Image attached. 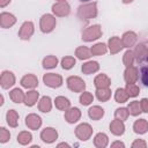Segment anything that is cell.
<instances>
[{
    "instance_id": "6da1fadb",
    "label": "cell",
    "mask_w": 148,
    "mask_h": 148,
    "mask_svg": "<svg viewBox=\"0 0 148 148\" xmlns=\"http://www.w3.org/2000/svg\"><path fill=\"white\" fill-rule=\"evenodd\" d=\"M97 16V3L96 2H88L81 5L77 8V17L81 21H90Z\"/></svg>"
},
{
    "instance_id": "7a4b0ae2",
    "label": "cell",
    "mask_w": 148,
    "mask_h": 148,
    "mask_svg": "<svg viewBox=\"0 0 148 148\" xmlns=\"http://www.w3.org/2000/svg\"><path fill=\"white\" fill-rule=\"evenodd\" d=\"M102 36V28L99 24H94L87 27L82 32V40L84 42H92L98 39Z\"/></svg>"
},
{
    "instance_id": "3957f363",
    "label": "cell",
    "mask_w": 148,
    "mask_h": 148,
    "mask_svg": "<svg viewBox=\"0 0 148 148\" xmlns=\"http://www.w3.org/2000/svg\"><path fill=\"white\" fill-rule=\"evenodd\" d=\"M56 24H57L56 17L51 14H44L39 20V28H40V31L44 34L51 32L56 28Z\"/></svg>"
},
{
    "instance_id": "277c9868",
    "label": "cell",
    "mask_w": 148,
    "mask_h": 148,
    "mask_svg": "<svg viewBox=\"0 0 148 148\" xmlns=\"http://www.w3.org/2000/svg\"><path fill=\"white\" fill-rule=\"evenodd\" d=\"M91 134H92V128H91V126H90L89 124H87V123H82V124L77 125L76 128H75V135H76V138H77L79 140H81V141H87V140H89L90 136H91Z\"/></svg>"
},
{
    "instance_id": "5b68a950",
    "label": "cell",
    "mask_w": 148,
    "mask_h": 148,
    "mask_svg": "<svg viewBox=\"0 0 148 148\" xmlns=\"http://www.w3.org/2000/svg\"><path fill=\"white\" fill-rule=\"evenodd\" d=\"M66 82H67L68 89L74 91V92H82L86 89L84 81L81 77H79V76H69Z\"/></svg>"
},
{
    "instance_id": "8992f818",
    "label": "cell",
    "mask_w": 148,
    "mask_h": 148,
    "mask_svg": "<svg viewBox=\"0 0 148 148\" xmlns=\"http://www.w3.org/2000/svg\"><path fill=\"white\" fill-rule=\"evenodd\" d=\"M43 82L50 88H59L62 84V76L56 73H46L43 76Z\"/></svg>"
},
{
    "instance_id": "52a82bcc",
    "label": "cell",
    "mask_w": 148,
    "mask_h": 148,
    "mask_svg": "<svg viewBox=\"0 0 148 148\" xmlns=\"http://www.w3.org/2000/svg\"><path fill=\"white\" fill-rule=\"evenodd\" d=\"M52 12L56 16H59V17L68 16L71 13V6L66 1H57L52 6Z\"/></svg>"
},
{
    "instance_id": "ba28073f",
    "label": "cell",
    "mask_w": 148,
    "mask_h": 148,
    "mask_svg": "<svg viewBox=\"0 0 148 148\" xmlns=\"http://www.w3.org/2000/svg\"><path fill=\"white\" fill-rule=\"evenodd\" d=\"M34 30H35V27H34V23L31 21H25L20 30H18V37L22 39V40H28L30 39V37L34 35Z\"/></svg>"
},
{
    "instance_id": "9c48e42d",
    "label": "cell",
    "mask_w": 148,
    "mask_h": 148,
    "mask_svg": "<svg viewBox=\"0 0 148 148\" xmlns=\"http://www.w3.org/2000/svg\"><path fill=\"white\" fill-rule=\"evenodd\" d=\"M57 138H58V132L53 127H45L40 132V139L45 143H52L57 140Z\"/></svg>"
},
{
    "instance_id": "30bf717a",
    "label": "cell",
    "mask_w": 148,
    "mask_h": 148,
    "mask_svg": "<svg viewBox=\"0 0 148 148\" xmlns=\"http://www.w3.org/2000/svg\"><path fill=\"white\" fill-rule=\"evenodd\" d=\"M0 84L3 89H9L15 84V75L9 71H3L0 76Z\"/></svg>"
},
{
    "instance_id": "8fae6325",
    "label": "cell",
    "mask_w": 148,
    "mask_h": 148,
    "mask_svg": "<svg viewBox=\"0 0 148 148\" xmlns=\"http://www.w3.org/2000/svg\"><path fill=\"white\" fill-rule=\"evenodd\" d=\"M15 23H16V17L13 14L7 13V12H2L0 14V25H1V28L7 29V28L13 27Z\"/></svg>"
},
{
    "instance_id": "7c38bea8",
    "label": "cell",
    "mask_w": 148,
    "mask_h": 148,
    "mask_svg": "<svg viewBox=\"0 0 148 148\" xmlns=\"http://www.w3.org/2000/svg\"><path fill=\"white\" fill-rule=\"evenodd\" d=\"M108 47H109V51L111 54H116L118 52H120L123 49H124V45H123V42L119 37L117 36H113L109 39L108 42Z\"/></svg>"
},
{
    "instance_id": "4fadbf2b",
    "label": "cell",
    "mask_w": 148,
    "mask_h": 148,
    "mask_svg": "<svg viewBox=\"0 0 148 148\" xmlns=\"http://www.w3.org/2000/svg\"><path fill=\"white\" fill-rule=\"evenodd\" d=\"M25 125L30 130H38L42 126V118L36 113H30L25 117Z\"/></svg>"
},
{
    "instance_id": "5bb4252c",
    "label": "cell",
    "mask_w": 148,
    "mask_h": 148,
    "mask_svg": "<svg viewBox=\"0 0 148 148\" xmlns=\"http://www.w3.org/2000/svg\"><path fill=\"white\" fill-rule=\"evenodd\" d=\"M81 118V111L77 108H69L65 111V120L69 124H74L79 121Z\"/></svg>"
},
{
    "instance_id": "9a60e30c",
    "label": "cell",
    "mask_w": 148,
    "mask_h": 148,
    "mask_svg": "<svg viewBox=\"0 0 148 148\" xmlns=\"http://www.w3.org/2000/svg\"><path fill=\"white\" fill-rule=\"evenodd\" d=\"M21 86L27 89H35L38 86V79L34 74H27L21 79Z\"/></svg>"
},
{
    "instance_id": "2e32d148",
    "label": "cell",
    "mask_w": 148,
    "mask_h": 148,
    "mask_svg": "<svg viewBox=\"0 0 148 148\" xmlns=\"http://www.w3.org/2000/svg\"><path fill=\"white\" fill-rule=\"evenodd\" d=\"M136 40H138V35L134 31H126L121 37V42H123L124 47H128V49L131 46H134Z\"/></svg>"
},
{
    "instance_id": "e0dca14e",
    "label": "cell",
    "mask_w": 148,
    "mask_h": 148,
    "mask_svg": "<svg viewBox=\"0 0 148 148\" xmlns=\"http://www.w3.org/2000/svg\"><path fill=\"white\" fill-rule=\"evenodd\" d=\"M138 69L134 66H128L126 67L124 72V79L126 83H135L138 80Z\"/></svg>"
},
{
    "instance_id": "ac0fdd59",
    "label": "cell",
    "mask_w": 148,
    "mask_h": 148,
    "mask_svg": "<svg viewBox=\"0 0 148 148\" xmlns=\"http://www.w3.org/2000/svg\"><path fill=\"white\" fill-rule=\"evenodd\" d=\"M110 131L112 134L119 136V135H123L124 132H125V125H124V121L120 120V119H114L110 123Z\"/></svg>"
},
{
    "instance_id": "d6986e66",
    "label": "cell",
    "mask_w": 148,
    "mask_h": 148,
    "mask_svg": "<svg viewBox=\"0 0 148 148\" xmlns=\"http://www.w3.org/2000/svg\"><path fill=\"white\" fill-rule=\"evenodd\" d=\"M134 56H135V60L139 64L145 62L146 60V56H147V45L146 44H138L134 49Z\"/></svg>"
},
{
    "instance_id": "ffe728a7",
    "label": "cell",
    "mask_w": 148,
    "mask_h": 148,
    "mask_svg": "<svg viewBox=\"0 0 148 148\" xmlns=\"http://www.w3.org/2000/svg\"><path fill=\"white\" fill-rule=\"evenodd\" d=\"M94 84H95L96 89H98V88H109L110 84H111V80L109 79V76L106 74H98L94 80Z\"/></svg>"
},
{
    "instance_id": "44dd1931",
    "label": "cell",
    "mask_w": 148,
    "mask_h": 148,
    "mask_svg": "<svg viewBox=\"0 0 148 148\" xmlns=\"http://www.w3.org/2000/svg\"><path fill=\"white\" fill-rule=\"evenodd\" d=\"M98 69H99V65L97 61H87L81 67L82 73L86 75H90L92 73H96Z\"/></svg>"
},
{
    "instance_id": "7402d4cb",
    "label": "cell",
    "mask_w": 148,
    "mask_h": 148,
    "mask_svg": "<svg viewBox=\"0 0 148 148\" xmlns=\"http://www.w3.org/2000/svg\"><path fill=\"white\" fill-rule=\"evenodd\" d=\"M38 97H39V92L37 90L31 89L30 91H28L25 94V98H24V104L27 106H34L37 102H38Z\"/></svg>"
},
{
    "instance_id": "603a6c76",
    "label": "cell",
    "mask_w": 148,
    "mask_h": 148,
    "mask_svg": "<svg viewBox=\"0 0 148 148\" xmlns=\"http://www.w3.org/2000/svg\"><path fill=\"white\" fill-rule=\"evenodd\" d=\"M38 109L39 111L44 112V113H47L51 111L52 109V101L49 96H43L39 101H38Z\"/></svg>"
},
{
    "instance_id": "cb8c5ba5",
    "label": "cell",
    "mask_w": 148,
    "mask_h": 148,
    "mask_svg": "<svg viewBox=\"0 0 148 148\" xmlns=\"http://www.w3.org/2000/svg\"><path fill=\"white\" fill-rule=\"evenodd\" d=\"M88 116L92 120H99L104 116V109H102L98 105H94L88 110Z\"/></svg>"
},
{
    "instance_id": "d4e9b609",
    "label": "cell",
    "mask_w": 148,
    "mask_h": 148,
    "mask_svg": "<svg viewBox=\"0 0 148 148\" xmlns=\"http://www.w3.org/2000/svg\"><path fill=\"white\" fill-rule=\"evenodd\" d=\"M133 130L138 134H145L148 131V121L146 119H138L133 124Z\"/></svg>"
},
{
    "instance_id": "484cf974",
    "label": "cell",
    "mask_w": 148,
    "mask_h": 148,
    "mask_svg": "<svg viewBox=\"0 0 148 148\" xmlns=\"http://www.w3.org/2000/svg\"><path fill=\"white\" fill-rule=\"evenodd\" d=\"M54 104H56V108L60 111H66L67 109L71 108V102L68 98L64 97V96H58L56 97L54 99Z\"/></svg>"
},
{
    "instance_id": "4316f807",
    "label": "cell",
    "mask_w": 148,
    "mask_h": 148,
    "mask_svg": "<svg viewBox=\"0 0 148 148\" xmlns=\"http://www.w3.org/2000/svg\"><path fill=\"white\" fill-rule=\"evenodd\" d=\"M109 143V138L105 133H97L94 138V145L97 148H104Z\"/></svg>"
},
{
    "instance_id": "83f0119b",
    "label": "cell",
    "mask_w": 148,
    "mask_h": 148,
    "mask_svg": "<svg viewBox=\"0 0 148 148\" xmlns=\"http://www.w3.org/2000/svg\"><path fill=\"white\" fill-rule=\"evenodd\" d=\"M9 97L14 103H22L24 102L25 95L20 88H14L13 90L9 91Z\"/></svg>"
},
{
    "instance_id": "f1b7e54d",
    "label": "cell",
    "mask_w": 148,
    "mask_h": 148,
    "mask_svg": "<svg viewBox=\"0 0 148 148\" xmlns=\"http://www.w3.org/2000/svg\"><path fill=\"white\" fill-rule=\"evenodd\" d=\"M75 56H76V58L80 59V60H87V59H89L92 54H91L90 49H88L87 46H79V47L75 50Z\"/></svg>"
},
{
    "instance_id": "f546056e",
    "label": "cell",
    "mask_w": 148,
    "mask_h": 148,
    "mask_svg": "<svg viewBox=\"0 0 148 148\" xmlns=\"http://www.w3.org/2000/svg\"><path fill=\"white\" fill-rule=\"evenodd\" d=\"M6 120H7V124L10 126V127H16L17 124H18V114L15 110H8L7 114H6Z\"/></svg>"
},
{
    "instance_id": "4dcf8cb0",
    "label": "cell",
    "mask_w": 148,
    "mask_h": 148,
    "mask_svg": "<svg viewBox=\"0 0 148 148\" xmlns=\"http://www.w3.org/2000/svg\"><path fill=\"white\" fill-rule=\"evenodd\" d=\"M96 97L101 102H106L111 97V90L109 88H98L96 90Z\"/></svg>"
},
{
    "instance_id": "1f68e13d",
    "label": "cell",
    "mask_w": 148,
    "mask_h": 148,
    "mask_svg": "<svg viewBox=\"0 0 148 148\" xmlns=\"http://www.w3.org/2000/svg\"><path fill=\"white\" fill-rule=\"evenodd\" d=\"M31 140H32V135H31V133L28 132V131H22V132H20L18 135H17V142H18L20 145H22V146L29 145V143L31 142Z\"/></svg>"
},
{
    "instance_id": "d6a6232c",
    "label": "cell",
    "mask_w": 148,
    "mask_h": 148,
    "mask_svg": "<svg viewBox=\"0 0 148 148\" xmlns=\"http://www.w3.org/2000/svg\"><path fill=\"white\" fill-rule=\"evenodd\" d=\"M42 64H43V67L46 68V69L54 68L58 65V58L56 56H46L43 59V62Z\"/></svg>"
},
{
    "instance_id": "836d02e7",
    "label": "cell",
    "mask_w": 148,
    "mask_h": 148,
    "mask_svg": "<svg viewBox=\"0 0 148 148\" xmlns=\"http://www.w3.org/2000/svg\"><path fill=\"white\" fill-rule=\"evenodd\" d=\"M128 94L125 88H118L114 92V99L117 103H125L128 99Z\"/></svg>"
},
{
    "instance_id": "e575fe53",
    "label": "cell",
    "mask_w": 148,
    "mask_h": 148,
    "mask_svg": "<svg viewBox=\"0 0 148 148\" xmlns=\"http://www.w3.org/2000/svg\"><path fill=\"white\" fill-rule=\"evenodd\" d=\"M127 110H128V112H130V114L131 116H139L141 112H142V110H141V105H140V102L139 101H133V102H131L130 104H128V106H127Z\"/></svg>"
},
{
    "instance_id": "d590c367",
    "label": "cell",
    "mask_w": 148,
    "mask_h": 148,
    "mask_svg": "<svg viewBox=\"0 0 148 148\" xmlns=\"http://www.w3.org/2000/svg\"><path fill=\"white\" fill-rule=\"evenodd\" d=\"M91 54L92 56H102V54H105L106 51H108V46L104 44V43H97L95 44L91 49Z\"/></svg>"
},
{
    "instance_id": "8d00e7d4",
    "label": "cell",
    "mask_w": 148,
    "mask_h": 148,
    "mask_svg": "<svg viewBox=\"0 0 148 148\" xmlns=\"http://www.w3.org/2000/svg\"><path fill=\"white\" fill-rule=\"evenodd\" d=\"M135 61V56H134V52L131 51V50H127L124 56H123V62L126 67L128 66H133V62Z\"/></svg>"
},
{
    "instance_id": "74e56055",
    "label": "cell",
    "mask_w": 148,
    "mask_h": 148,
    "mask_svg": "<svg viewBox=\"0 0 148 148\" xmlns=\"http://www.w3.org/2000/svg\"><path fill=\"white\" fill-rule=\"evenodd\" d=\"M75 62H76V60H75L74 57L67 56V57H64V58L61 59V67L67 71V69L73 68V67L75 66Z\"/></svg>"
},
{
    "instance_id": "f35d334b",
    "label": "cell",
    "mask_w": 148,
    "mask_h": 148,
    "mask_svg": "<svg viewBox=\"0 0 148 148\" xmlns=\"http://www.w3.org/2000/svg\"><path fill=\"white\" fill-rule=\"evenodd\" d=\"M125 89H126V91H127L130 97H136L139 95V92H140V89L135 83H126Z\"/></svg>"
},
{
    "instance_id": "ab89813d",
    "label": "cell",
    "mask_w": 148,
    "mask_h": 148,
    "mask_svg": "<svg viewBox=\"0 0 148 148\" xmlns=\"http://www.w3.org/2000/svg\"><path fill=\"white\" fill-rule=\"evenodd\" d=\"M92 101H94V96L89 91H82V94L80 95V103L82 105H89L91 104Z\"/></svg>"
},
{
    "instance_id": "60d3db41",
    "label": "cell",
    "mask_w": 148,
    "mask_h": 148,
    "mask_svg": "<svg viewBox=\"0 0 148 148\" xmlns=\"http://www.w3.org/2000/svg\"><path fill=\"white\" fill-rule=\"evenodd\" d=\"M130 116V112L127 110V108H118L116 111H114V117L117 119H120V120H126Z\"/></svg>"
},
{
    "instance_id": "b9f144b4",
    "label": "cell",
    "mask_w": 148,
    "mask_h": 148,
    "mask_svg": "<svg viewBox=\"0 0 148 148\" xmlns=\"http://www.w3.org/2000/svg\"><path fill=\"white\" fill-rule=\"evenodd\" d=\"M10 139V133L6 127H1L0 128V142L5 143Z\"/></svg>"
},
{
    "instance_id": "7bdbcfd3",
    "label": "cell",
    "mask_w": 148,
    "mask_h": 148,
    "mask_svg": "<svg viewBox=\"0 0 148 148\" xmlns=\"http://www.w3.org/2000/svg\"><path fill=\"white\" fill-rule=\"evenodd\" d=\"M140 73H141V82L143 83V86L148 87V66H143Z\"/></svg>"
},
{
    "instance_id": "ee69618b",
    "label": "cell",
    "mask_w": 148,
    "mask_h": 148,
    "mask_svg": "<svg viewBox=\"0 0 148 148\" xmlns=\"http://www.w3.org/2000/svg\"><path fill=\"white\" fill-rule=\"evenodd\" d=\"M132 147L133 148H145V147H147V143H146V141H143L142 139H136L133 143H132Z\"/></svg>"
},
{
    "instance_id": "f6af8a7d",
    "label": "cell",
    "mask_w": 148,
    "mask_h": 148,
    "mask_svg": "<svg viewBox=\"0 0 148 148\" xmlns=\"http://www.w3.org/2000/svg\"><path fill=\"white\" fill-rule=\"evenodd\" d=\"M140 105H141L142 112L148 113V98H142V99L140 101Z\"/></svg>"
},
{
    "instance_id": "bcb514c9",
    "label": "cell",
    "mask_w": 148,
    "mask_h": 148,
    "mask_svg": "<svg viewBox=\"0 0 148 148\" xmlns=\"http://www.w3.org/2000/svg\"><path fill=\"white\" fill-rule=\"evenodd\" d=\"M111 147H112V148H116V147H121V148H124V147H125V145H124V142L114 141L113 143H111Z\"/></svg>"
},
{
    "instance_id": "7dc6e473",
    "label": "cell",
    "mask_w": 148,
    "mask_h": 148,
    "mask_svg": "<svg viewBox=\"0 0 148 148\" xmlns=\"http://www.w3.org/2000/svg\"><path fill=\"white\" fill-rule=\"evenodd\" d=\"M9 2H10V0H0V7L3 8V7H6Z\"/></svg>"
},
{
    "instance_id": "c3c4849f",
    "label": "cell",
    "mask_w": 148,
    "mask_h": 148,
    "mask_svg": "<svg viewBox=\"0 0 148 148\" xmlns=\"http://www.w3.org/2000/svg\"><path fill=\"white\" fill-rule=\"evenodd\" d=\"M60 147H69V145L66 143V142H61V143L58 145V148H60Z\"/></svg>"
},
{
    "instance_id": "681fc988",
    "label": "cell",
    "mask_w": 148,
    "mask_h": 148,
    "mask_svg": "<svg viewBox=\"0 0 148 148\" xmlns=\"http://www.w3.org/2000/svg\"><path fill=\"white\" fill-rule=\"evenodd\" d=\"M147 45V56H146V60H145V62H148V44H146Z\"/></svg>"
},
{
    "instance_id": "f907efd6",
    "label": "cell",
    "mask_w": 148,
    "mask_h": 148,
    "mask_svg": "<svg viewBox=\"0 0 148 148\" xmlns=\"http://www.w3.org/2000/svg\"><path fill=\"white\" fill-rule=\"evenodd\" d=\"M2 104H3V96L1 95L0 96V105H2Z\"/></svg>"
},
{
    "instance_id": "816d5d0a",
    "label": "cell",
    "mask_w": 148,
    "mask_h": 148,
    "mask_svg": "<svg viewBox=\"0 0 148 148\" xmlns=\"http://www.w3.org/2000/svg\"><path fill=\"white\" fill-rule=\"evenodd\" d=\"M132 1H133V0H123V2H124V3H131Z\"/></svg>"
},
{
    "instance_id": "f5cc1de1",
    "label": "cell",
    "mask_w": 148,
    "mask_h": 148,
    "mask_svg": "<svg viewBox=\"0 0 148 148\" xmlns=\"http://www.w3.org/2000/svg\"><path fill=\"white\" fill-rule=\"evenodd\" d=\"M80 1H82V2H87V1H90V0H80Z\"/></svg>"
},
{
    "instance_id": "db71d44e",
    "label": "cell",
    "mask_w": 148,
    "mask_h": 148,
    "mask_svg": "<svg viewBox=\"0 0 148 148\" xmlns=\"http://www.w3.org/2000/svg\"><path fill=\"white\" fill-rule=\"evenodd\" d=\"M57 1H66V0H57Z\"/></svg>"
}]
</instances>
